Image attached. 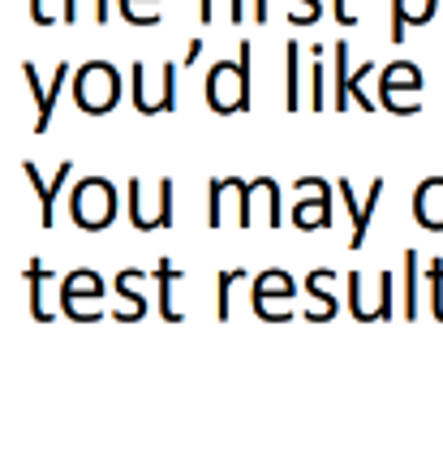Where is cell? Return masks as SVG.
Segmentation results:
<instances>
[{"mask_svg": "<svg viewBox=\"0 0 443 456\" xmlns=\"http://www.w3.org/2000/svg\"><path fill=\"white\" fill-rule=\"evenodd\" d=\"M314 52V65H310V108L314 112H323L327 108V91H323V48H310Z\"/></svg>", "mask_w": 443, "mask_h": 456, "instance_id": "obj_26", "label": "cell"}, {"mask_svg": "<svg viewBox=\"0 0 443 456\" xmlns=\"http://www.w3.org/2000/svg\"><path fill=\"white\" fill-rule=\"evenodd\" d=\"M60 22L65 26L78 22V0H60Z\"/></svg>", "mask_w": 443, "mask_h": 456, "instance_id": "obj_30", "label": "cell"}, {"mask_svg": "<svg viewBox=\"0 0 443 456\" xmlns=\"http://www.w3.org/2000/svg\"><path fill=\"white\" fill-rule=\"evenodd\" d=\"M151 4H159V0H151ZM121 18H125V22H138V0H121Z\"/></svg>", "mask_w": 443, "mask_h": 456, "instance_id": "obj_32", "label": "cell"}, {"mask_svg": "<svg viewBox=\"0 0 443 456\" xmlns=\"http://www.w3.org/2000/svg\"><path fill=\"white\" fill-rule=\"evenodd\" d=\"M60 314L65 319H74V323H100V302H104V280L95 276V272H69V276L60 280Z\"/></svg>", "mask_w": 443, "mask_h": 456, "instance_id": "obj_7", "label": "cell"}, {"mask_svg": "<svg viewBox=\"0 0 443 456\" xmlns=\"http://www.w3.org/2000/svg\"><path fill=\"white\" fill-rule=\"evenodd\" d=\"M142 280H147V272H121V276H117V289H112V293H121V297L130 302V314H125L121 323H138V319L147 314V293L138 289Z\"/></svg>", "mask_w": 443, "mask_h": 456, "instance_id": "obj_23", "label": "cell"}, {"mask_svg": "<svg viewBox=\"0 0 443 456\" xmlns=\"http://www.w3.org/2000/svg\"><path fill=\"white\" fill-rule=\"evenodd\" d=\"M198 22L203 26L215 22V0H198Z\"/></svg>", "mask_w": 443, "mask_h": 456, "instance_id": "obj_31", "label": "cell"}, {"mask_svg": "<svg viewBox=\"0 0 443 456\" xmlns=\"http://www.w3.org/2000/svg\"><path fill=\"white\" fill-rule=\"evenodd\" d=\"M297 190L306 194L302 203L293 207V228L314 232V228H332V185L323 177H302Z\"/></svg>", "mask_w": 443, "mask_h": 456, "instance_id": "obj_11", "label": "cell"}, {"mask_svg": "<svg viewBox=\"0 0 443 456\" xmlns=\"http://www.w3.org/2000/svg\"><path fill=\"white\" fill-rule=\"evenodd\" d=\"M203 100L215 117H233L250 108V39L241 44L237 61H215L207 69V86H203Z\"/></svg>", "mask_w": 443, "mask_h": 456, "instance_id": "obj_1", "label": "cell"}, {"mask_svg": "<svg viewBox=\"0 0 443 456\" xmlns=\"http://www.w3.org/2000/svg\"><path fill=\"white\" fill-rule=\"evenodd\" d=\"M293 293H297L293 276H288V272H280V267H267V272H259V276H254V284H250V310L262 319V314L271 310V302H276V297H280V302H288Z\"/></svg>", "mask_w": 443, "mask_h": 456, "instance_id": "obj_14", "label": "cell"}, {"mask_svg": "<svg viewBox=\"0 0 443 456\" xmlns=\"http://www.w3.org/2000/svg\"><path fill=\"white\" fill-rule=\"evenodd\" d=\"M207 224L211 228H224V207L233 203L237 211V224L250 228L254 224V181H241V177H211L207 181Z\"/></svg>", "mask_w": 443, "mask_h": 456, "instance_id": "obj_6", "label": "cell"}, {"mask_svg": "<svg viewBox=\"0 0 443 456\" xmlns=\"http://www.w3.org/2000/svg\"><path fill=\"white\" fill-rule=\"evenodd\" d=\"M297 4H302V18H297V26H314V22H318L323 0H297Z\"/></svg>", "mask_w": 443, "mask_h": 456, "instance_id": "obj_28", "label": "cell"}, {"mask_svg": "<svg viewBox=\"0 0 443 456\" xmlns=\"http://www.w3.org/2000/svg\"><path fill=\"white\" fill-rule=\"evenodd\" d=\"M185 65L177 61H168L164 69H159V82H147V65L138 61L130 69V82H133V108L142 112V117H159V112H177V74H181Z\"/></svg>", "mask_w": 443, "mask_h": 456, "instance_id": "obj_5", "label": "cell"}, {"mask_svg": "<svg viewBox=\"0 0 443 456\" xmlns=\"http://www.w3.org/2000/svg\"><path fill=\"white\" fill-rule=\"evenodd\" d=\"M27 284H30V319L35 323H52V310L44 305V284H52V267L44 258H35L27 267Z\"/></svg>", "mask_w": 443, "mask_h": 456, "instance_id": "obj_20", "label": "cell"}, {"mask_svg": "<svg viewBox=\"0 0 443 456\" xmlns=\"http://www.w3.org/2000/svg\"><path fill=\"white\" fill-rule=\"evenodd\" d=\"M30 22L52 26V22H60V13H48V0H30Z\"/></svg>", "mask_w": 443, "mask_h": 456, "instance_id": "obj_27", "label": "cell"}, {"mask_svg": "<svg viewBox=\"0 0 443 456\" xmlns=\"http://www.w3.org/2000/svg\"><path fill=\"white\" fill-rule=\"evenodd\" d=\"M271 13H267V0H254V22H267Z\"/></svg>", "mask_w": 443, "mask_h": 456, "instance_id": "obj_35", "label": "cell"}, {"mask_svg": "<svg viewBox=\"0 0 443 456\" xmlns=\"http://www.w3.org/2000/svg\"><path fill=\"white\" fill-rule=\"evenodd\" d=\"M22 77L30 82V95H35V108H39V117H35V134H48V126H52L56 117V100H60V91H65V82L74 77V69L69 65H56L52 69V82L44 86V77H39V69L35 65H22Z\"/></svg>", "mask_w": 443, "mask_h": 456, "instance_id": "obj_13", "label": "cell"}, {"mask_svg": "<svg viewBox=\"0 0 443 456\" xmlns=\"http://www.w3.org/2000/svg\"><path fill=\"white\" fill-rule=\"evenodd\" d=\"M426 284H431V314L443 323V258L426 263Z\"/></svg>", "mask_w": 443, "mask_h": 456, "instance_id": "obj_25", "label": "cell"}, {"mask_svg": "<svg viewBox=\"0 0 443 456\" xmlns=\"http://www.w3.org/2000/svg\"><path fill=\"white\" fill-rule=\"evenodd\" d=\"M332 18L340 26H358V13H349V0H332Z\"/></svg>", "mask_w": 443, "mask_h": 456, "instance_id": "obj_29", "label": "cell"}, {"mask_svg": "<svg viewBox=\"0 0 443 456\" xmlns=\"http://www.w3.org/2000/svg\"><path fill=\"white\" fill-rule=\"evenodd\" d=\"M302 48L306 44H297V39H288L285 44V108L288 112H297L302 108Z\"/></svg>", "mask_w": 443, "mask_h": 456, "instance_id": "obj_21", "label": "cell"}, {"mask_svg": "<svg viewBox=\"0 0 443 456\" xmlns=\"http://www.w3.org/2000/svg\"><path fill=\"white\" fill-rule=\"evenodd\" d=\"M414 220L426 232H443V177H426L414 190Z\"/></svg>", "mask_w": 443, "mask_h": 456, "instance_id": "obj_15", "label": "cell"}, {"mask_svg": "<svg viewBox=\"0 0 443 456\" xmlns=\"http://www.w3.org/2000/svg\"><path fill=\"white\" fill-rule=\"evenodd\" d=\"M349 310H353L358 323H383L396 314V280H391L388 267L375 276V302H370L362 272H349Z\"/></svg>", "mask_w": 443, "mask_h": 456, "instance_id": "obj_8", "label": "cell"}, {"mask_svg": "<svg viewBox=\"0 0 443 456\" xmlns=\"http://www.w3.org/2000/svg\"><path fill=\"white\" fill-rule=\"evenodd\" d=\"M151 280L159 284V314H164L168 323H181L185 314L177 310V302H173V293H177V284L185 280V272H177V267H173V258H159V263H156V272H151Z\"/></svg>", "mask_w": 443, "mask_h": 456, "instance_id": "obj_18", "label": "cell"}, {"mask_svg": "<svg viewBox=\"0 0 443 456\" xmlns=\"http://www.w3.org/2000/svg\"><path fill=\"white\" fill-rule=\"evenodd\" d=\"M130 220L138 232H156V228L173 224V181H156V194L147 199V185L133 177L130 181Z\"/></svg>", "mask_w": 443, "mask_h": 456, "instance_id": "obj_9", "label": "cell"}, {"mask_svg": "<svg viewBox=\"0 0 443 456\" xmlns=\"http://www.w3.org/2000/svg\"><path fill=\"white\" fill-rule=\"evenodd\" d=\"M405 305H400V314L405 319H417L422 314V258L417 250H405Z\"/></svg>", "mask_w": 443, "mask_h": 456, "instance_id": "obj_22", "label": "cell"}, {"mask_svg": "<svg viewBox=\"0 0 443 456\" xmlns=\"http://www.w3.org/2000/svg\"><path fill=\"white\" fill-rule=\"evenodd\" d=\"M435 9L439 0H391V44H405L409 26H426Z\"/></svg>", "mask_w": 443, "mask_h": 456, "instance_id": "obj_17", "label": "cell"}, {"mask_svg": "<svg viewBox=\"0 0 443 456\" xmlns=\"http://www.w3.org/2000/svg\"><path fill=\"white\" fill-rule=\"evenodd\" d=\"M69 216L82 232H104L117 220V185L104 177H82L69 190Z\"/></svg>", "mask_w": 443, "mask_h": 456, "instance_id": "obj_2", "label": "cell"}, {"mask_svg": "<svg viewBox=\"0 0 443 456\" xmlns=\"http://www.w3.org/2000/svg\"><path fill=\"white\" fill-rule=\"evenodd\" d=\"M336 280V272L332 267H318V272H310L306 276V293L314 297V314H310V323H332L336 319V297L327 293V284Z\"/></svg>", "mask_w": 443, "mask_h": 456, "instance_id": "obj_19", "label": "cell"}, {"mask_svg": "<svg viewBox=\"0 0 443 456\" xmlns=\"http://www.w3.org/2000/svg\"><path fill=\"white\" fill-rule=\"evenodd\" d=\"M74 100H78V108L86 117L112 112L117 100H121V74H117V65H108V61L78 65V74H74Z\"/></svg>", "mask_w": 443, "mask_h": 456, "instance_id": "obj_3", "label": "cell"}, {"mask_svg": "<svg viewBox=\"0 0 443 456\" xmlns=\"http://www.w3.org/2000/svg\"><path fill=\"white\" fill-rule=\"evenodd\" d=\"M229 9H233V13H229L233 22H241V18H246V0H229Z\"/></svg>", "mask_w": 443, "mask_h": 456, "instance_id": "obj_34", "label": "cell"}, {"mask_svg": "<svg viewBox=\"0 0 443 456\" xmlns=\"http://www.w3.org/2000/svg\"><path fill=\"white\" fill-rule=\"evenodd\" d=\"M198 52H203V39H194V44H189V52H185L181 65H194V61H198Z\"/></svg>", "mask_w": 443, "mask_h": 456, "instance_id": "obj_33", "label": "cell"}, {"mask_svg": "<svg viewBox=\"0 0 443 456\" xmlns=\"http://www.w3.org/2000/svg\"><path fill=\"white\" fill-rule=\"evenodd\" d=\"M422 86H426V77L414 61H391L379 69V103L396 117H414L422 108Z\"/></svg>", "mask_w": 443, "mask_h": 456, "instance_id": "obj_4", "label": "cell"}, {"mask_svg": "<svg viewBox=\"0 0 443 456\" xmlns=\"http://www.w3.org/2000/svg\"><path fill=\"white\" fill-rule=\"evenodd\" d=\"M383 185H388V181L375 177L370 185H366V194L358 199V194H353V181H336L340 199H344V211L353 216V237H349V246H353V250H362V246H366V232H370V220H375V211H379Z\"/></svg>", "mask_w": 443, "mask_h": 456, "instance_id": "obj_12", "label": "cell"}, {"mask_svg": "<svg viewBox=\"0 0 443 456\" xmlns=\"http://www.w3.org/2000/svg\"><path fill=\"white\" fill-rule=\"evenodd\" d=\"M27 177H30V185H35V194H39V224L52 228L56 224V194H60L65 181L74 177V164H60L52 181H44V173H39L35 164H27Z\"/></svg>", "mask_w": 443, "mask_h": 456, "instance_id": "obj_16", "label": "cell"}, {"mask_svg": "<svg viewBox=\"0 0 443 456\" xmlns=\"http://www.w3.org/2000/svg\"><path fill=\"white\" fill-rule=\"evenodd\" d=\"M332 56H336V100H332V108H336V112H349V103H358L362 112H375L379 103L366 95L362 82L370 74H379V65H370V61H366L358 74H349V44H344V39L332 44Z\"/></svg>", "mask_w": 443, "mask_h": 456, "instance_id": "obj_10", "label": "cell"}, {"mask_svg": "<svg viewBox=\"0 0 443 456\" xmlns=\"http://www.w3.org/2000/svg\"><path fill=\"white\" fill-rule=\"evenodd\" d=\"M241 280H250V276H246V272H237V267L220 272V280H215V314H220V319H229V314H233V284H241Z\"/></svg>", "mask_w": 443, "mask_h": 456, "instance_id": "obj_24", "label": "cell"}]
</instances>
